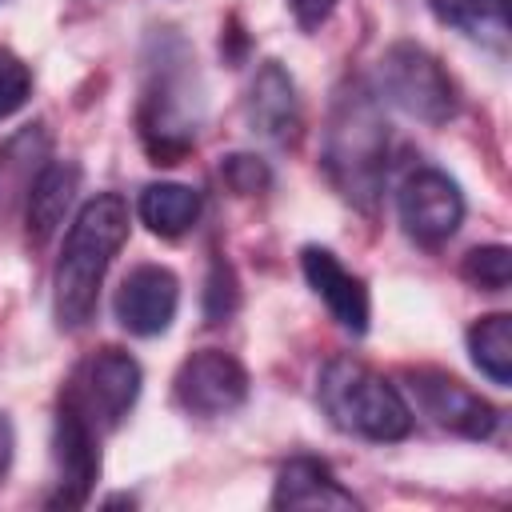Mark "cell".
I'll use <instances>...</instances> for the list:
<instances>
[{
	"mask_svg": "<svg viewBox=\"0 0 512 512\" xmlns=\"http://www.w3.org/2000/svg\"><path fill=\"white\" fill-rule=\"evenodd\" d=\"M128 200L120 192H100L80 204V212L68 224L60 260H56V320L60 328L76 332L92 320L100 284L116 260V252L128 240Z\"/></svg>",
	"mask_w": 512,
	"mask_h": 512,
	"instance_id": "obj_1",
	"label": "cell"
},
{
	"mask_svg": "<svg viewBox=\"0 0 512 512\" xmlns=\"http://www.w3.org/2000/svg\"><path fill=\"white\" fill-rule=\"evenodd\" d=\"M324 172L336 184V192L372 212L384 192L388 172V124L380 112L376 92H368L360 80L344 84L328 108L324 124Z\"/></svg>",
	"mask_w": 512,
	"mask_h": 512,
	"instance_id": "obj_2",
	"label": "cell"
},
{
	"mask_svg": "<svg viewBox=\"0 0 512 512\" xmlns=\"http://www.w3.org/2000/svg\"><path fill=\"white\" fill-rule=\"evenodd\" d=\"M316 396L340 432L376 444H392L412 432V404L404 400V392L352 356H336L324 364Z\"/></svg>",
	"mask_w": 512,
	"mask_h": 512,
	"instance_id": "obj_3",
	"label": "cell"
},
{
	"mask_svg": "<svg viewBox=\"0 0 512 512\" xmlns=\"http://www.w3.org/2000/svg\"><path fill=\"white\" fill-rule=\"evenodd\" d=\"M140 364L120 352V348H100V352H88L64 392H60V404H68L76 416H84L100 436L120 428V420L132 412L136 396H140Z\"/></svg>",
	"mask_w": 512,
	"mask_h": 512,
	"instance_id": "obj_4",
	"label": "cell"
},
{
	"mask_svg": "<svg viewBox=\"0 0 512 512\" xmlns=\"http://www.w3.org/2000/svg\"><path fill=\"white\" fill-rule=\"evenodd\" d=\"M380 96L424 124H444L456 112V84L420 44H392L380 56Z\"/></svg>",
	"mask_w": 512,
	"mask_h": 512,
	"instance_id": "obj_5",
	"label": "cell"
},
{
	"mask_svg": "<svg viewBox=\"0 0 512 512\" xmlns=\"http://www.w3.org/2000/svg\"><path fill=\"white\" fill-rule=\"evenodd\" d=\"M140 140H144V148H148V156L156 164H176L192 148V140H196V116H192L188 80L164 56L152 68V80L144 88Z\"/></svg>",
	"mask_w": 512,
	"mask_h": 512,
	"instance_id": "obj_6",
	"label": "cell"
},
{
	"mask_svg": "<svg viewBox=\"0 0 512 512\" xmlns=\"http://www.w3.org/2000/svg\"><path fill=\"white\" fill-rule=\"evenodd\" d=\"M396 212H400L404 232L416 244L436 248V244H444V240L456 236V228L464 220V196H460L456 180L444 176L440 168H420V172H412L400 184Z\"/></svg>",
	"mask_w": 512,
	"mask_h": 512,
	"instance_id": "obj_7",
	"label": "cell"
},
{
	"mask_svg": "<svg viewBox=\"0 0 512 512\" xmlns=\"http://www.w3.org/2000/svg\"><path fill=\"white\" fill-rule=\"evenodd\" d=\"M408 388H412L416 408L436 428H448L468 440H488L496 432V420H500L496 408L484 396H476L464 380H456L440 368H416V372H408Z\"/></svg>",
	"mask_w": 512,
	"mask_h": 512,
	"instance_id": "obj_8",
	"label": "cell"
},
{
	"mask_svg": "<svg viewBox=\"0 0 512 512\" xmlns=\"http://www.w3.org/2000/svg\"><path fill=\"white\" fill-rule=\"evenodd\" d=\"M176 400L192 416H228L248 400V372L236 356L200 348L176 372Z\"/></svg>",
	"mask_w": 512,
	"mask_h": 512,
	"instance_id": "obj_9",
	"label": "cell"
},
{
	"mask_svg": "<svg viewBox=\"0 0 512 512\" xmlns=\"http://www.w3.org/2000/svg\"><path fill=\"white\" fill-rule=\"evenodd\" d=\"M52 464H56V488L48 496L52 508H80L92 496V484L100 480V432L76 416L68 404L56 408V432H52Z\"/></svg>",
	"mask_w": 512,
	"mask_h": 512,
	"instance_id": "obj_10",
	"label": "cell"
},
{
	"mask_svg": "<svg viewBox=\"0 0 512 512\" xmlns=\"http://www.w3.org/2000/svg\"><path fill=\"white\" fill-rule=\"evenodd\" d=\"M176 308H180V280L160 264L132 268L124 276V284L116 288V300H112L120 328L132 336L168 332V324L176 320Z\"/></svg>",
	"mask_w": 512,
	"mask_h": 512,
	"instance_id": "obj_11",
	"label": "cell"
},
{
	"mask_svg": "<svg viewBox=\"0 0 512 512\" xmlns=\"http://www.w3.org/2000/svg\"><path fill=\"white\" fill-rule=\"evenodd\" d=\"M300 268H304V280L312 284V292L324 300V308L332 312V320L348 332H368V316H372V304H368V288L360 276H352L328 248H316L308 244L300 252Z\"/></svg>",
	"mask_w": 512,
	"mask_h": 512,
	"instance_id": "obj_12",
	"label": "cell"
},
{
	"mask_svg": "<svg viewBox=\"0 0 512 512\" xmlns=\"http://www.w3.org/2000/svg\"><path fill=\"white\" fill-rule=\"evenodd\" d=\"M244 116H248L252 132L272 140V144H288L296 136V128H300V96H296L292 76L276 60L260 64V72L252 76L248 96H244Z\"/></svg>",
	"mask_w": 512,
	"mask_h": 512,
	"instance_id": "obj_13",
	"label": "cell"
},
{
	"mask_svg": "<svg viewBox=\"0 0 512 512\" xmlns=\"http://www.w3.org/2000/svg\"><path fill=\"white\" fill-rule=\"evenodd\" d=\"M76 192H80V168L72 160H56V164H44L40 168V176L28 188V208H24L28 240L36 248L48 244L60 232V224H64Z\"/></svg>",
	"mask_w": 512,
	"mask_h": 512,
	"instance_id": "obj_14",
	"label": "cell"
},
{
	"mask_svg": "<svg viewBox=\"0 0 512 512\" xmlns=\"http://www.w3.org/2000/svg\"><path fill=\"white\" fill-rule=\"evenodd\" d=\"M272 508H360V500L332 476L324 460L296 456L276 476Z\"/></svg>",
	"mask_w": 512,
	"mask_h": 512,
	"instance_id": "obj_15",
	"label": "cell"
},
{
	"mask_svg": "<svg viewBox=\"0 0 512 512\" xmlns=\"http://www.w3.org/2000/svg\"><path fill=\"white\" fill-rule=\"evenodd\" d=\"M200 208H204L200 192L188 188V184H172V180L148 184V188L140 192V204H136L140 220H144L156 236H164V240L184 236V232L200 220Z\"/></svg>",
	"mask_w": 512,
	"mask_h": 512,
	"instance_id": "obj_16",
	"label": "cell"
},
{
	"mask_svg": "<svg viewBox=\"0 0 512 512\" xmlns=\"http://www.w3.org/2000/svg\"><path fill=\"white\" fill-rule=\"evenodd\" d=\"M432 16L456 32H464L468 40L504 48L508 40V4L504 0H428Z\"/></svg>",
	"mask_w": 512,
	"mask_h": 512,
	"instance_id": "obj_17",
	"label": "cell"
},
{
	"mask_svg": "<svg viewBox=\"0 0 512 512\" xmlns=\"http://www.w3.org/2000/svg\"><path fill=\"white\" fill-rule=\"evenodd\" d=\"M468 352H472V364L492 384H500V388L512 384V316H504V312L480 316L468 328Z\"/></svg>",
	"mask_w": 512,
	"mask_h": 512,
	"instance_id": "obj_18",
	"label": "cell"
},
{
	"mask_svg": "<svg viewBox=\"0 0 512 512\" xmlns=\"http://www.w3.org/2000/svg\"><path fill=\"white\" fill-rule=\"evenodd\" d=\"M460 276L480 288V292H504L508 280H512V252L504 244H484V248H472L460 264Z\"/></svg>",
	"mask_w": 512,
	"mask_h": 512,
	"instance_id": "obj_19",
	"label": "cell"
},
{
	"mask_svg": "<svg viewBox=\"0 0 512 512\" xmlns=\"http://www.w3.org/2000/svg\"><path fill=\"white\" fill-rule=\"evenodd\" d=\"M236 304H240L236 276H232V268L224 260H216L212 272H208V292H204V316H208V324H224L236 312Z\"/></svg>",
	"mask_w": 512,
	"mask_h": 512,
	"instance_id": "obj_20",
	"label": "cell"
},
{
	"mask_svg": "<svg viewBox=\"0 0 512 512\" xmlns=\"http://www.w3.org/2000/svg\"><path fill=\"white\" fill-rule=\"evenodd\" d=\"M28 96H32V72L12 52H0V120L20 112Z\"/></svg>",
	"mask_w": 512,
	"mask_h": 512,
	"instance_id": "obj_21",
	"label": "cell"
},
{
	"mask_svg": "<svg viewBox=\"0 0 512 512\" xmlns=\"http://www.w3.org/2000/svg\"><path fill=\"white\" fill-rule=\"evenodd\" d=\"M220 176H224L236 192H244V196H252V192H260V188H268V180H272L268 164H264L260 156H244V152L228 156V160L220 164Z\"/></svg>",
	"mask_w": 512,
	"mask_h": 512,
	"instance_id": "obj_22",
	"label": "cell"
},
{
	"mask_svg": "<svg viewBox=\"0 0 512 512\" xmlns=\"http://www.w3.org/2000/svg\"><path fill=\"white\" fill-rule=\"evenodd\" d=\"M332 8H336V0H292V12H296V20H300V28L324 24Z\"/></svg>",
	"mask_w": 512,
	"mask_h": 512,
	"instance_id": "obj_23",
	"label": "cell"
},
{
	"mask_svg": "<svg viewBox=\"0 0 512 512\" xmlns=\"http://www.w3.org/2000/svg\"><path fill=\"white\" fill-rule=\"evenodd\" d=\"M12 452H16V432H12V420L0 412V476H4L8 464H12Z\"/></svg>",
	"mask_w": 512,
	"mask_h": 512,
	"instance_id": "obj_24",
	"label": "cell"
},
{
	"mask_svg": "<svg viewBox=\"0 0 512 512\" xmlns=\"http://www.w3.org/2000/svg\"><path fill=\"white\" fill-rule=\"evenodd\" d=\"M504 4H508V0H504Z\"/></svg>",
	"mask_w": 512,
	"mask_h": 512,
	"instance_id": "obj_25",
	"label": "cell"
}]
</instances>
